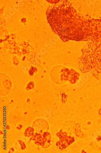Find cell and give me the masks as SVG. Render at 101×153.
Listing matches in <instances>:
<instances>
[{"instance_id":"cell-1","label":"cell","mask_w":101,"mask_h":153,"mask_svg":"<svg viewBox=\"0 0 101 153\" xmlns=\"http://www.w3.org/2000/svg\"><path fill=\"white\" fill-rule=\"evenodd\" d=\"M47 19L52 29L64 41L77 39L79 28L75 10L66 1L49 5Z\"/></svg>"}]
</instances>
